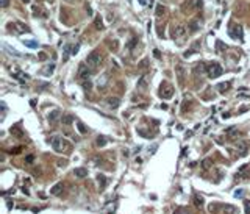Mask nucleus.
<instances>
[{"instance_id": "20", "label": "nucleus", "mask_w": 250, "mask_h": 214, "mask_svg": "<svg viewBox=\"0 0 250 214\" xmlns=\"http://www.w3.org/2000/svg\"><path fill=\"white\" fill-rule=\"evenodd\" d=\"M53 69H55V64H53V63H50V64L47 66V67L42 71V74H44V75H49V74L53 72Z\"/></svg>"}, {"instance_id": "30", "label": "nucleus", "mask_w": 250, "mask_h": 214, "mask_svg": "<svg viewBox=\"0 0 250 214\" xmlns=\"http://www.w3.org/2000/svg\"><path fill=\"white\" fill-rule=\"evenodd\" d=\"M146 86H147L146 80H144V78H141L139 82H138V88H141V89H146Z\"/></svg>"}, {"instance_id": "14", "label": "nucleus", "mask_w": 250, "mask_h": 214, "mask_svg": "<svg viewBox=\"0 0 250 214\" xmlns=\"http://www.w3.org/2000/svg\"><path fill=\"white\" fill-rule=\"evenodd\" d=\"M108 105L111 106V108H119V105H121V100L117 99V97H111V99H108Z\"/></svg>"}, {"instance_id": "2", "label": "nucleus", "mask_w": 250, "mask_h": 214, "mask_svg": "<svg viewBox=\"0 0 250 214\" xmlns=\"http://www.w3.org/2000/svg\"><path fill=\"white\" fill-rule=\"evenodd\" d=\"M100 63H102V55L99 52H91L89 55L86 56V64H88V67H91V69H97L99 66H100Z\"/></svg>"}, {"instance_id": "32", "label": "nucleus", "mask_w": 250, "mask_h": 214, "mask_svg": "<svg viewBox=\"0 0 250 214\" xmlns=\"http://www.w3.org/2000/svg\"><path fill=\"white\" fill-rule=\"evenodd\" d=\"M78 49H80V44H75L71 47V55H75V53L78 52Z\"/></svg>"}, {"instance_id": "39", "label": "nucleus", "mask_w": 250, "mask_h": 214, "mask_svg": "<svg viewBox=\"0 0 250 214\" xmlns=\"http://www.w3.org/2000/svg\"><path fill=\"white\" fill-rule=\"evenodd\" d=\"M153 55H155L156 58H160V56H161V55H160V50H156V49L153 50Z\"/></svg>"}, {"instance_id": "38", "label": "nucleus", "mask_w": 250, "mask_h": 214, "mask_svg": "<svg viewBox=\"0 0 250 214\" xmlns=\"http://www.w3.org/2000/svg\"><path fill=\"white\" fill-rule=\"evenodd\" d=\"M8 5H9V0H2V6L3 8H6Z\"/></svg>"}, {"instance_id": "33", "label": "nucleus", "mask_w": 250, "mask_h": 214, "mask_svg": "<svg viewBox=\"0 0 250 214\" xmlns=\"http://www.w3.org/2000/svg\"><path fill=\"white\" fill-rule=\"evenodd\" d=\"M82 83H83V88H85V89H91V86H92L89 80H86V82H82Z\"/></svg>"}, {"instance_id": "8", "label": "nucleus", "mask_w": 250, "mask_h": 214, "mask_svg": "<svg viewBox=\"0 0 250 214\" xmlns=\"http://www.w3.org/2000/svg\"><path fill=\"white\" fill-rule=\"evenodd\" d=\"M236 150L239 152L241 156H245L247 152H248V142H247V141H239L238 145H236Z\"/></svg>"}, {"instance_id": "16", "label": "nucleus", "mask_w": 250, "mask_h": 214, "mask_svg": "<svg viewBox=\"0 0 250 214\" xmlns=\"http://www.w3.org/2000/svg\"><path fill=\"white\" fill-rule=\"evenodd\" d=\"M189 27H191V31H197V30H199L200 28V20L199 19H195V20H192L191 24H189Z\"/></svg>"}, {"instance_id": "22", "label": "nucleus", "mask_w": 250, "mask_h": 214, "mask_svg": "<svg viewBox=\"0 0 250 214\" xmlns=\"http://www.w3.org/2000/svg\"><path fill=\"white\" fill-rule=\"evenodd\" d=\"M194 205H195V206H202V205H203V198L199 197V195H195V197H194Z\"/></svg>"}, {"instance_id": "9", "label": "nucleus", "mask_w": 250, "mask_h": 214, "mask_svg": "<svg viewBox=\"0 0 250 214\" xmlns=\"http://www.w3.org/2000/svg\"><path fill=\"white\" fill-rule=\"evenodd\" d=\"M186 34V28L183 25H178V27H175V28L172 30V36L177 39V38H183Z\"/></svg>"}, {"instance_id": "10", "label": "nucleus", "mask_w": 250, "mask_h": 214, "mask_svg": "<svg viewBox=\"0 0 250 214\" xmlns=\"http://www.w3.org/2000/svg\"><path fill=\"white\" fill-rule=\"evenodd\" d=\"M60 117H61L60 111L55 110V111H52V113L49 114V122H50V124H55V122H58V119H60Z\"/></svg>"}, {"instance_id": "11", "label": "nucleus", "mask_w": 250, "mask_h": 214, "mask_svg": "<svg viewBox=\"0 0 250 214\" xmlns=\"http://www.w3.org/2000/svg\"><path fill=\"white\" fill-rule=\"evenodd\" d=\"M74 175L78 177V178H85V177L88 175V169H85V167H78V169L74 170Z\"/></svg>"}, {"instance_id": "5", "label": "nucleus", "mask_w": 250, "mask_h": 214, "mask_svg": "<svg viewBox=\"0 0 250 214\" xmlns=\"http://www.w3.org/2000/svg\"><path fill=\"white\" fill-rule=\"evenodd\" d=\"M172 94H174V89H172V86H170L167 82L161 83V91H160V96H161L163 99H170V97H172Z\"/></svg>"}, {"instance_id": "40", "label": "nucleus", "mask_w": 250, "mask_h": 214, "mask_svg": "<svg viewBox=\"0 0 250 214\" xmlns=\"http://www.w3.org/2000/svg\"><path fill=\"white\" fill-rule=\"evenodd\" d=\"M234 195H236V197H241V195H242V191H236Z\"/></svg>"}, {"instance_id": "17", "label": "nucleus", "mask_w": 250, "mask_h": 214, "mask_svg": "<svg viewBox=\"0 0 250 214\" xmlns=\"http://www.w3.org/2000/svg\"><path fill=\"white\" fill-rule=\"evenodd\" d=\"M3 49H5V50H8V52L11 53V55H14V56H22V55H20V53H19V52H17L16 49H13V47H9L8 44H3Z\"/></svg>"}, {"instance_id": "31", "label": "nucleus", "mask_w": 250, "mask_h": 214, "mask_svg": "<svg viewBox=\"0 0 250 214\" xmlns=\"http://www.w3.org/2000/svg\"><path fill=\"white\" fill-rule=\"evenodd\" d=\"M96 28H97V30H102V28H103L102 19H100V17H96Z\"/></svg>"}, {"instance_id": "4", "label": "nucleus", "mask_w": 250, "mask_h": 214, "mask_svg": "<svg viewBox=\"0 0 250 214\" xmlns=\"http://www.w3.org/2000/svg\"><path fill=\"white\" fill-rule=\"evenodd\" d=\"M228 33H230V36L233 38V39H239V41H244V33H242V27L241 25H234V24H231L230 25V28H228Z\"/></svg>"}, {"instance_id": "15", "label": "nucleus", "mask_w": 250, "mask_h": 214, "mask_svg": "<svg viewBox=\"0 0 250 214\" xmlns=\"http://www.w3.org/2000/svg\"><path fill=\"white\" fill-rule=\"evenodd\" d=\"M61 122H63L64 125H71V124L74 122V117H72L71 114H63V116H61Z\"/></svg>"}, {"instance_id": "29", "label": "nucleus", "mask_w": 250, "mask_h": 214, "mask_svg": "<svg viewBox=\"0 0 250 214\" xmlns=\"http://www.w3.org/2000/svg\"><path fill=\"white\" fill-rule=\"evenodd\" d=\"M24 44L27 45V47H33V49L38 47V42H36V41H24Z\"/></svg>"}, {"instance_id": "21", "label": "nucleus", "mask_w": 250, "mask_h": 214, "mask_svg": "<svg viewBox=\"0 0 250 214\" xmlns=\"http://www.w3.org/2000/svg\"><path fill=\"white\" fill-rule=\"evenodd\" d=\"M189 5L192 8H200L202 6V0H189Z\"/></svg>"}, {"instance_id": "18", "label": "nucleus", "mask_w": 250, "mask_h": 214, "mask_svg": "<svg viewBox=\"0 0 250 214\" xmlns=\"http://www.w3.org/2000/svg\"><path fill=\"white\" fill-rule=\"evenodd\" d=\"M97 181H99V186H100V189H103L105 186H107V178H105V175H97Z\"/></svg>"}, {"instance_id": "1", "label": "nucleus", "mask_w": 250, "mask_h": 214, "mask_svg": "<svg viewBox=\"0 0 250 214\" xmlns=\"http://www.w3.org/2000/svg\"><path fill=\"white\" fill-rule=\"evenodd\" d=\"M50 145H52V149H53L55 152L61 153L64 150H71V144L66 142V139H63V136H52L50 138Z\"/></svg>"}, {"instance_id": "28", "label": "nucleus", "mask_w": 250, "mask_h": 214, "mask_svg": "<svg viewBox=\"0 0 250 214\" xmlns=\"http://www.w3.org/2000/svg\"><path fill=\"white\" fill-rule=\"evenodd\" d=\"M77 125H78V131H80V133H86V131H88V128L85 127V124H82V122H77Z\"/></svg>"}, {"instance_id": "37", "label": "nucleus", "mask_w": 250, "mask_h": 214, "mask_svg": "<svg viewBox=\"0 0 250 214\" xmlns=\"http://www.w3.org/2000/svg\"><path fill=\"white\" fill-rule=\"evenodd\" d=\"M209 163H211L209 159H205V161H203V169H208L209 167Z\"/></svg>"}, {"instance_id": "12", "label": "nucleus", "mask_w": 250, "mask_h": 214, "mask_svg": "<svg viewBox=\"0 0 250 214\" xmlns=\"http://www.w3.org/2000/svg\"><path fill=\"white\" fill-rule=\"evenodd\" d=\"M248 170V164H244V166H241V169L236 172V178H245L244 175H245V172Z\"/></svg>"}, {"instance_id": "13", "label": "nucleus", "mask_w": 250, "mask_h": 214, "mask_svg": "<svg viewBox=\"0 0 250 214\" xmlns=\"http://www.w3.org/2000/svg\"><path fill=\"white\" fill-rule=\"evenodd\" d=\"M194 72L197 74V75H202V74H205L206 72V67H205V66L202 64V63H195V67H194Z\"/></svg>"}, {"instance_id": "19", "label": "nucleus", "mask_w": 250, "mask_h": 214, "mask_svg": "<svg viewBox=\"0 0 250 214\" xmlns=\"http://www.w3.org/2000/svg\"><path fill=\"white\" fill-rule=\"evenodd\" d=\"M61 189H63V183H58V184H55L53 186V188H52V194H53V195H58L60 192H61Z\"/></svg>"}, {"instance_id": "3", "label": "nucleus", "mask_w": 250, "mask_h": 214, "mask_svg": "<svg viewBox=\"0 0 250 214\" xmlns=\"http://www.w3.org/2000/svg\"><path fill=\"white\" fill-rule=\"evenodd\" d=\"M222 67H220V64L219 63H209L208 64V67H206V74L209 78H217L222 75Z\"/></svg>"}, {"instance_id": "36", "label": "nucleus", "mask_w": 250, "mask_h": 214, "mask_svg": "<svg viewBox=\"0 0 250 214\" xmlns=\"http://www.w3.org/2000/svg\"><path fill=\"white\" fill-rule=\"evenodd\" d=\"M20 150H22L20 147H16V149H11V152H9V153H14V155H17V153H19Z\"/></svg>"}, {"instance_id": "25", "label": "nucleus", "mask_w": 250, "mask_h": 214, "mask_svg": "<svg viewBox=\"0 0 250 214\" xmlns=\"http://www.w3.org/2000/svg\"><path fill=\"white\" fill-rule=\"evenodd\" d=\"M217 88H219V91H220V92H225V91H228V88H230V83H220Z\"/></svg>"}, {"instance_id": "7", "label": "nucleus", "mask_w": 250, "mask_h": 214, "mask_svg": "<svg viewBox=\"0 0 250 214\" xmlns=\"http://www.w3.org/2000/svg\"><path fill=\"white\" fill-rule=\"evenodd\" d=\"M175 72H177V77H178V82L183 83L185 82V77H186V71H185V66H183L181 63H178L175 66Z\"/></svg>"}, {"instance_id": "24", "label": "nucleus", "mask_w": 250, "mask_h": 214, "mask_svg": "<svg viewBox=\"0 0 250 214\" xmlns=\"http://www.w3.org/2000/svg\"><path fill=\"white\" fill-rule=\"evenodd\" d=\"M225 211H227V214H234L236 208L231 206V205H225V208H223V212H225Z\"/></svg>"}, {"instance_id": "23", "label": "nucleus", "mask_w": 250, "mask_h": 214, "mask_svg": "<svg viewBox=\"0 0 250 214\" xmlns=\"http://www.w3.org/2000/svg\"><path fill=\"white\" fill-rule=\"evenodd\" d=\"M225 49H227V47L222 44V41H217V42H216V50H217V53H222V50H225Z\"/></svg>"}, {"instance_id": "35", "label": "nucleus", "mask_w": 250, "mask_h": 214, "mask_svg": "<svg viewBox=\"0 0 250 214\" xmlns=\"http://www.w3.org/2000/svg\"><path fill=\"white\" fill-rule=\"evenodd\" d=\"M163 13H164V8H163V6H158V8H156V16H161Z\"/></svg>"}, {"instance_id": "26", "label": "nucleus", "mask_w": 250, "mask_h": 214, "mask_svg": "<svg viewBox=\"0 0 250 214\" xmlns=\"http://www.w3.org/2000/svg\"><path fill=\"white\" fill-rule=\"evenodd\" d=\"M105 144H107V138L99 136V138H97V145H99V147H103Z\"/></svg>"}, {"instance_id": "34", "label": "nucleus", "mask_w": 250, "mask_h": 214, "mask_svg": "<svg viewBox=\"0 0 250 214\" xmlns=\"http://www.w3.org/2000/svg\"><path fill=\"white\" fill-rule=\"evenodd\" d=\"M33 159H34V156H33V155H28L27 158H25V163H28V164H31V163H33Z\"/></svg>"}, {"instance_id": "6", "label": "nucleus", "mask_w": 250, "mask_h": 214, "mask_svg": "<svg viewBox=\"0 0 250 214\" xmlns=\"http://www.w3.org/2000/svg\"><path fill=\"white\" fill-rule=\"evenodd\" d=\"M78 78L82 80V82H86V80H89L91 77V71L88 69V64H80V67H78Z\"/></svg>"}, {"instance_id": "27", "label": "nucleus", "mask_w": 250, "mask_h": 214, "mask_svg": "<svg viewBox=\"0 0 250 214\" xmlns=\"http://www.w3.org/2000/svg\"><path fill=\"white\" fill-rule=\"evenodd\" d=\"M11 135H16V136H20L22 135V133H20V128L16 125L14 128H11Z\"/></svg>"}]
</instances>
